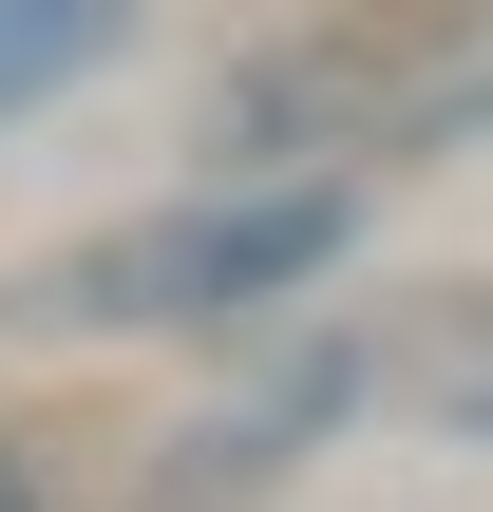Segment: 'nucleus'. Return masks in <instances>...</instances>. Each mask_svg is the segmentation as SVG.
Instances as JSON below:
<instances>
[{
  "mask_svg": "<svg viewBox=\"0 0 493 512\" xmlns=\"http://www.w3.org/2000/svg\"><path fill=\"white\" fill-rule=\"evenodd\" d=\"M0 512H38V475H19V456H0Z\"/></svg>",
  "mask_w": 493,
  "mask_h": 512,
  "instance_id": "3",
  "label": "nucleus"
},
{
  "mask_svg": "<svg viewBox=\"0 0 493 512\" xmlns=\"http://www.w3.org/2000/svg\"><path fill=\"white\" fill-rule=\"evenodd\" d=\"M114 57V0H0V114H38L57 76Z\"/></svg>",
  "mask_w": 493,
  "mask_h": 512,
  "instance_id": "2",
  "label": "nucleus"
},
{
  "mask_svg": "<svg viewBox=\"0 0 493 512\" xmlns=\"http://www.w3.org/2000/svg\"><path fill=\"white\" fill-rule=\"evenodd\" d=\"M456 437H493V399H456Z\"/></svg>",
  "mask_w": 493,
  "mask_h": 512,
  "instance_id": "4",
  "label": "nucleus"
},
{
  "mask_svg": "<svg viewBox=\"0 0 493 512\" xmlns=\"http://www.w3.org/2000/svg\"><path fill=\"white\" fill-rule=\"evenodd\" d=\"M342 228H361V209H342L323 171H304V190H228V209H171V228L95 247L57 304H76V323H228V304H266V285H304Z\"/></svg>",
  "mask_w": 493,
  "mask_h": 512,
  "instance_id": "1",
  "label": "nucleus"
}]
</instances>
